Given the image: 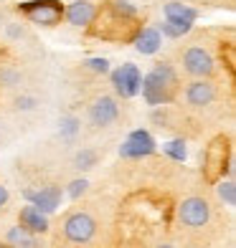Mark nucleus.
I'll return each mask as SVG.
<instances>
[{"label": "nucleus", "instance_id": "1", "mask_svg": "<svg viewBox=\"0 0 236 248\" xmlns=\"http://www.w3.org/2000/svg\"><path fill=\"white\" fill-rule=\"evenodd\" d=\"M97 36L107 41H135L137 28V8L130 0H107L104 8H97Z\"/></svg>", "mask_w": 236, "mask_h": 248}, {"label": "nucleus", "instance_id": "2", "mask_svg": "<svg viewBox=\"0 0 236 248\" xmlns=\"http://www.w3.org/2000/svg\"><path fill=\"white\" fill-rule=\"evenodd\" d=\"M140 92H142L145 101L152 107L170 104L178 94V76L173 71V66L170 63H157L148 76H142Z\"/></svg>", "mask_w": 236, "mask_h": 248}, {"label": "nucleus", "instance_id": "3", "mask_svg": "<svg viewBox=\"0 0 236 248\" xmlns=\"http://www.w3.org/2000/svg\"><path fill=\"white\" fill-rule=\"evenodd\" d=\"M99 233V220L92 210L74 208L61 220V238L71 246H89Z\"/></svg>", "mask_w": 236, "mask_h": 248}, {"label": "nucleus", "instance_id": "4", "mask_svg": "<svg viewBox=\"0 0 236 248\" xmlns=\"http://www.w3.org/2000/svg\"><path fill=\"white\" fill-rule=\"evenodd\" d=\"M178 223L183 231L201 233L213 223V205L206 195H188L178 202Z\"/></svg>", "mask_w": 236, "mask_h": 248}, {"label": "nucleus", "instance_id": "5", "mask_svg": "<svg viewBox=\"0 0 236 248\" xmlns=\"http://www.w3.org/2000/svg\"><path fill=\"white\" fill-rule=\"evenodd\" d=\"M18 10L31 20V23L46 26V28L59 26L61 18H64V5L59 0H28V3H23Z\"/></svg>", "mask_w": 236, "mask_h": 248}, {"label": "nucleus", "instance_id": "6", "mask_svg": "<svg viewBox=\"0 0 236 248\" xmlns=\"http://www.w3.org/2000/svg\"><path fill=\"white\" fill-rule=\"evenodd\" d=\"M181 63L183 71L193 78H211L216 71V61L203 46H188L185 51H181Z\"/></svg>", "mask_w": 236, "mask_h": 248}, {"label": "nucleus", "instance_id": "7", "mask_svg": "<svg viewBox=\"0 0 236 248\" xmlns=\"http://www.w3.org/2000/svg\"><path fill=\"white\" fill-rule=\"evenodd\" d=\"M86 117H89V124L97 127V129H104V127H109V124H115L119 119V104H117V99L109 96V94L97 96L92 104H89Z\"/></svg>", "mask_w": 236, "mask_h": 248}, {"label": "nucleus", "instance_id": "8", "mask_svg": "<svg viewBox=\"0 0 236 248\" xmlns=\"http://www.w3.org/2000/svg\"><path fill=\"white\" fill-rule=\"evenodd\" d=\"M140 84H142V74L135 63H122L119 69L112 71V86L122 99H132L140 94Z\"/></svg>", "mask_w": 236, "mask_h": 248}, {"label": "nucleus", "instance_id": "9", "mask_svg": "<svg viewBox=\"0 0 236 248\" xmlns=\"http://www.w3.org/2000/svg\"><path fill=\"white\" fill-rule=\"evenodd\" d=\"M183 96H185V104L190 109H206V107H211L213 101H216L219 89H216V84H213L211 78H193V81L185 86Z\"/></svg>", "mask_w": 236, "mask_h": 248}, {"label": "nucleus", "instance_id": "10", "mask_svg": "<svg viewBox=\"0 0 236 248\" xmlns=\"http://www.w3.org/2000/svg\"><path fill=\"white\" fill-rule=\"evenodd\" d=\"M152 152H155V140H152V134L145 132V129L130 132L127 142L119 147L122 157H145V155H152Z\"/></svg>", "mask_w": 236, "mask_h": 248}, {"label": "nucleus", "instance_id": "11", "mask_svg": "<svg viewBox=\"0 0 236 248\" xmlns=\"http://www.w3.org/2000/svg\"><path fill=\"white\" fill-rule=\"evenodd\" d=\"M97 16V5L89 0H74L69 8H64V18L69 20L74 28H86L92 26V20Z\"/></svg>", "mask_w": 236, "mask_h": 248}, {"label": "nucleus", "instance_id": "12", "mask_svg": "<svg viewBox=\"0 0 236 248\" xmlns=\"http://www.w3.org/2000/svg\"><path fill=\"white\" fill-rule=\"evenodd\" d=\"M163 13H165V20H170V23H183V26H193V20L198 18L196 10L188 3H183V0H170V3H165Z\"/></svg>", "mask_w": 236, "mask_h": 248}, {"label": "nucleus", "instance_id": "13", "mask_svg": "<svg viewBox=\"0 0 236 248\" xmlns=\"http://www.w3.org/2000/svg\"><path fill=\"white\" fill-rule=\"evenodd\" d=\"M223 162H226V142L219 137L216 142H211V147L206 150L208 180H216L219 175H223Z\"/></svg>", "mask_w": 236, "mask_h": 248}, {"label": "nucleus", "instance_id": "14", "mask_svg": "<svg viewBox=\"0 0 236 248\" xmlns=\"http://www.w3.org/2000/svg\"><path fill=\"white\" fill-rule=\"evenodd\" d=\"M18 225H23L26 231L36 233V235L49 231V220H46V216L41 213V208H36V205H28V208L20 210V216H18Z\"/></svg>", "mask_w": 236, "mask_h": 248}, {"label": "nucleus", "instance_id": "15", "mask_svg": "<svg viewBox=\"0 0 236 248\" xmlns=\"http://www.w3.org/2000/svg\"><path fill=\"white\" fill-rule=\"evenodd\" d=\"M160 31L157 28H140V33L135 36V48H137L142 56H152L160 51Z\"/></svg>", "mask_w": 236, "mask_h": 248}, {"label": "nucleus", "instance_id": "16", "mask_svg": "<svg viewBox=\"0 0 236 248\" xmlns=\"http://www.w3.org/2000/svg\"><path fill=\"white\" fill-rule=\"evenodd\" d=\"M5 243L8 248H38V235L26 231L23 225H13L5 233Z\"/></svg>", "mask_w": 236, "mask_h": 248}, {"label": "nucleus", "instance_id": "17", "mask_svg": "<svg viewBox=\"0 0 236 248\" xmlns=\"http://www.w3.org/2000/svg\"><path fill=\"white\" fill-rule=\"evenodd\" d=\"M31 198L36 202V208H43V210H53L59 205V190L56 187H46V190H41V193L31 195Z\"/></svg>", "mask_w": 236, "mask_h": 248}, {"label": "nucleus", "instance_id": "18", "mask_svg": "<svg viewBox=\"0 0 236 248\" xmlns=\"http://www.w3.org/2000/svg\"><path fill=\"white\" fill-rule=\"evenodd\" d=\"M219 198H221V202H223V205H234V202H236V185H234V180H221V183H219Z\"/></svg>", "mask_w": 236, "mask_h": 248}, {"label": "nucleus", "instance_id": "19", "mask_svg": "<svg viewBox=\"0 0 236 248\" xmlns=\"http://www.w3.org/2000/svg\"><path fill=\"white\" fill-rule=\"evenodd\" d=\"M94 165H97V152L94 150L76 152V157H74V167H76V170H89V167H94Z\"/></svg>", "mask_w": 236, "mask_h": 248}, {"label": "nucleus", "instance_id": "20", "mask_svg": "<svg viewBox=\"0 0 236 248\" xmlns=\"http://www.w3.org/2000/svg\"><path fill=\"white\" fill-rule=\"evenodd\" d=\"M193 26H183V23H170V20H165L163 23V36H168V38H181L183 33H188Z\"/></svg>", "mask_w": 236, "mask_h": 248}, {"label": "nucleus", "instance_id": "21", "mask_svg": "<svg viewBox=\"0 0 236 248\" xmlns=\"http://www.w3.org/2000/svg\"><path fill=\"white\" fill-rule=\"evenodd\" d=\"M165 152L173 157V160H185V142L183 140H173L165 144Z\"/></svg>", "mask_w": 236, "mask_h": 248}, {"label": "nucleus", "instance_id": "22", "mask_svg": "<svg viewBox=\"0 0 236 248\" xmlns=\"http://www.w3.org/2000/svg\"><path fill=\"white\" fill-rule=\"evenodd\" d=\"M61 134L64 137H74V134L79 132V119L76 117H61Z\"/></svg>", "mask_w": 236, "mask_h": 248}, {"label": "nucleus", "instance_id": "23", "mask_svg": "<svg viewBox=\"0 0 236 248\" xmlns=\"http://www.w3.org/2000/svg\"><path fill=\"white\" fill-rule=\"evenodd\" d=\"M86 66H89L92 71H97V74H107V71H109V61H107V59H89Z\"/></svg>", "mask_w": 236, "mask_h": 248}, {"label": "nucleus", "instance_id": "24", "mask_svg": "<svg viewBox=\"0 0 236 248\" xmlns=\"http://www.w3.org/2000/svg\"><path fill=\"white\" fill-rule=\"evenodd\" d=\"M86 185H89V183H86L84 177H82V180H74V183H71V187H69V195H71V198L84 195V193H86Z\"/></svg>", "mask_w": 236, "mask_h": 248}, {"label": "nucleus", "instance_id": "25", "mask_svg": "<svg viewBox=\"0 0 236 248\" xmlns=\"http://www.w3.org/2000/svg\"><path fill=\"white\" fill-rule=\"evenodd\" d=\"M16 107L18 109H33V107H36V99H33V96H18Z\"/></svg>", "mask_w": 236, "mask_h": 248}, {"label": "nucleus", "instance_id": "26", "mask_svg": "<svg viewBox=\"0 0 236 248\" xmlns=\"http://www.w3.org/2000/svg\"><path fill=\"white\" fill-rule=\"evenodd\" d=\"M8 200H10V193H8V187H5V185H0V210H5Z\"/></svg>", "mask_w": 236, "mask_h": 248}, {"label": "nucleus", "instance_id": "27", "mask_svg": "<svg viewBox=\"0 0 236 248\" xmlns=\"http://www.w3.org/2000/svg\"><path fill=\"white\" fill-rule=\"evenodd\" d=\"M8 33H10V36H23V28H18V26H8Z\"/></svg>", "mask_w": 236, "mask_h": 248}, {"label": "nucleus", "instance_id": "28", "mask_svg": "<svg viewBox=\"0 0 236 248\" xmlns=\"http://www.w3.org/2000/svg\"><path fill=\"white\" fill-rule=\"evenodd\" d=\"M155 248H178V246H175V243H170V241H160Z\"/></svg>", "mask_w": 236, "mask_h": 248}, {"label": "nucleus", "instance_id": "29", "mask_svg": "<svg viewBox=\"0 0 236 248\" xmlns=\"http://www.w3.org/2000/svg\"><path fill=\"white\" fill-rule=\"evenodd\" d=\"M183 3H188V0H183Z\"/></svg>", "mask_w": 236, "mask_h": 248}]
</instances>
